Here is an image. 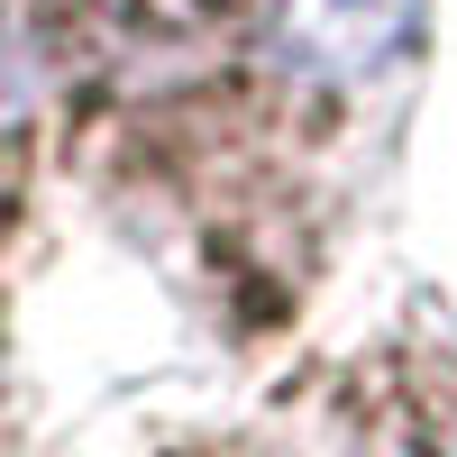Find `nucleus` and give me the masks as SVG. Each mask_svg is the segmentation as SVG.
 <instances>
[{"label":"nucleus","mask_w":457,"mask_h":457,"mask_svg":"<svg viewBox=\"0 0 457 457\" xmlns=\"http://www.w3.org/2000/svg\"><path fill=\"white\" fill-rule=\"evenodd\" d=\"M421 0H284V64L302 83H375L385 64L411 55Z\"/></svg>","instance_id":"obj_1"}]
</instances>
